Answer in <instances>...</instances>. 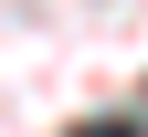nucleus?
Segmentation results:
<instances>
[{
	"instance_id": "nucleus-1",
	"label": "nucleus",
	"mask_w": 148,
	"mask_h": 137,
	"mask_svg": "<svg viewBox=\"0 0 148 137\" xmlns=\"http://www.w3.org/2000/svg\"><path fill=\"white\" fill-rule=\"evenodd\" d=\"M74 137H138V127H127V116H106V127H74Z\"/></svg>"
}]
</instances>
